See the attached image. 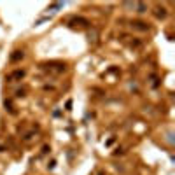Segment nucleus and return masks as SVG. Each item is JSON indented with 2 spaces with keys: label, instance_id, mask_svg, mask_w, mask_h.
Instances as JSON below:
<instances>
[{
  "label": "nucleus",
  "instance_id": "obj_7",
  "mask_svg": "<svg viewBox=\"0 0 175 175\" xmlns=\"http://www.w3.org/2000/svg\"><path fill=\"white\" fill-rule=\"evenodd\" d=\"M61 7H63V4H61V2H56V4H51V5H49V9H51V11H54V9H61Z\"/></svg>",
  "mask_w": 175,
  "mask_h": 175
},
{
  "label": "nucleus",
  "instance_id": "obj_4",
  "mask_svg": "<svg viewBox=\"0 0 175 175\" xmlns=\"http://www.w3.org/2000/svg\"><path fill=\"white\" fill-rule=\"evenodd\" d=\"M137 12H140V14H144V12H147V4L145 2H135V7Z\"/></svg>",
  "mask_w": 175,
  "mask_h": 175
},
{
  "label": "nucleus",
  "instance_id": "obj_8",
  "mask_svg": "<svg viewBox=\"0 0 175 175\" xmlns=\"http://www.w3.org/2000/svg\"><path fill=\"white\" fill-rule=\"evenodd\" d=\"M70 107H72V100H68V102H67V110H70Z\"/></svg>",
  "mask_w": 175,
  "mask_h": 175
},
{
  "label": "nucleus",
  "instance_id": "obj_6",
  "mask_svg": "<svg viewBox=\"0 0 175 175\" xmlns=\"http://www.w3.org/2000/svg\"><path fill=\"white\" fill-rule=\"evenodd\" d=\"M23 77H25V70H14L7 79L9 81H16V79H23Z\"/></svg>",
  "mask_w": 175,
  "mask_h": 175
},
{
  "label": "nucleus",
  "instance_id": "obj_1",
  "mask_svg": "<svg viewBox=\"0 0 175 175\" xmlns=\"http://www.w3.org/2000/svg\"><path fill=\"white\" fill-rule=\"evenodd\" d=\"M68 25L70 26H76V25H79V26H89L91 21L86 20V18H81V16H76V18H72V20L68 21Z\"/></svg>",
  "mask_w": 175,
  "mask_h": 175
},
{
  "label": "nucleus",
  "instance_id": "obj_2",
  "mask_svg": "<svg viewBox=\"0 0 175 175\" xmlns=\"http://www.w3.org/2000/svg\"><path fill=\"white\" fill-rule=\"evenodd\" d=\"M131 26L135 28V30H140V32H149V23H145V21H140V20H135L131 21Z\"/></svg>",
  "mask_w": 175,
  "mask_h": 175
},
{
  "label": "nucleus",
  "instance_id": "obj_5",
  "mask_svg": "<svg viewBox=\"0 0 175 175\" xmlns=\"http://www.w3.org/2000/svg\"><path fill=\"white\" fill-rule=\"evenodd\" d=\"M23 58H25V53H23V51H14L9 60H11L12 63H16V61H20V60H23Z\"/></svg>",
  "mask_w": 175,
  "mask_h": 175
},
{
  "label": "nucleus",
  "instance_id": "obj_3",
  "mask_svg": "<svg viewBox=\"0 0 175 175\" xmlns=\"http://www.w3.org/2000/svg\"><path fill=\"white\" fill-rule=\"evenodd\" d=\"M154 16L158 18V20H165V18H166V9L161 7V5H158V7L154 9Z\"/></svg>",
  "mask_w": 175,
  "mask_h": 175
}]
</instances>
